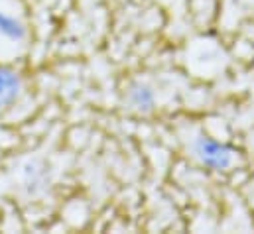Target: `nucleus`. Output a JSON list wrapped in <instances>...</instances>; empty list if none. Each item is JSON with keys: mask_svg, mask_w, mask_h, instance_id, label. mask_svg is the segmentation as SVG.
Returning <instances> with one entry per match:
<instances>
[{"mask_svg": "<svg viewBox=\"0 0 254 234\" xmlns=\"http://www.w3.org/2000/svg\"><path fill=\"white\" fill-rule=\"evenodd\" d=\"M191 152L205 168H209L213 172H227L229 168H233V164L237 160V152L233 146L219 142L205 134L193 138Z\"/></svg>", "mask_w": 254, "mask_h": 234, "instance_id": "1", "label": "nucleus"}, {"mask_svg": "<svg viewBox=\"0 0 254 234\" xmlns=\"http://www.w3.org/2000/svg\"><path fill=\"white\" fill-rule=\"evenodd\" d=\"M24 91L20 73L14 67L0 65V111L12 107Z\"/></svg>", "mask_w": 254, "mask_h": 234, "instance_id": "2", "label": "nucleus"}, {"mask_svg": "<svg viewBox=\"0 0 254 234\" xmlns=\"http://www.w3.org/2000/svg\"><path fill=\"white\" fill-rule=\"evenodd\" d=\"M128 107L140 115H148L156 109V93L146 83H132L127 91Z\"/></svg>", "mask_w": 254, "mask_h": 234, "instance_id": "3", "label": "nucleus"}, {"mask_svg": "<svg viewBox=\"0 0 254 234\" xmlns=\"http://www.w3.org/2000/svg\"><path fill=\"white\" fill-rule=\"evenodd\" d=\"M0 38L12 44H22L28 38V28L20 18L0 12Z\"/></svg>", "mask_w": 254, "mask_h": 234, "instance_id": "4", "label": "nucleus"}]
</instances>
